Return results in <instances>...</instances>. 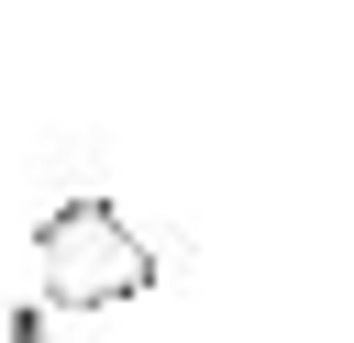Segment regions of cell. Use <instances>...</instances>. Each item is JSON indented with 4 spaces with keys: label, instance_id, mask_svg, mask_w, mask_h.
Masks as SVG:
<instances>
[{
    "label": "cell",
    "instance_id": "2",
    "mask_svg": "<svg viewBox=\"0 0 354 343\" xmlns=\"http://www.w3.org/2000/svg\"><path fill=\"white\" fill-rule=\"evenodd\" d=\"M0 343H55V332H44V310H0Z\"/></svg>",
    "mask_w": 354,
    "mask_h": 343
},
{
    "label": "cell",
    "instance_id": "1",
    "mask_svg": "<svg viewBox=\"0 0 354 343\" xmlns=\"http://www.w3.org/2000/svg\"><path fill=\"white\" fill-rule=\"evenodd\" d=\"M166 277V254L100 199V188H77V199H55L44 221H33V288H44V310H122V299H144Z\"/></svg>",
    "mask_w": 354,
    "mask_h": 343
}]
</instances>
